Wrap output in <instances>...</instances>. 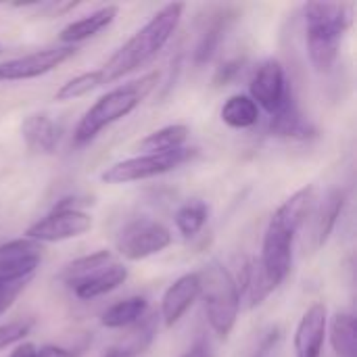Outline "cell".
<instances>
[{
    "label": "cell",
    "instance_id": "cell-24",
    "mask_svg": "<svg viewBox=\"0 0 357 357\" xmlns=\"http://www.w3.org/2000/svg\"><path fill=\"white\" fill-rule=\"evenodd\" d=\"M188 126L184 123H172L165 128H159L155 132H151L144 140H140L138 149L146 153H167V151H176L182 149L188 140Z\"/></svg>",
    "mask_w": 357,
    "mask_h": 357
},
{
    "label": "cell",
    "instance_id": "cell-14",
    "mask_svg": "<svg viewBox=\"0 0 357 357\" xmlns=\"http://www.w3.org/2000/svg\"><path fill=\"white\" fill-rule=\"evenodd\" d=\"M272 136L278 138H289V140H310L316 136L314 123L301 113L295 92H291L284 100V105L270 115V126H268Z\"/></svg>",
    "mask_w": 357,
    "mask_h": 357
},
{
    "label": "cell",
    "instance_id": "cell-13",
    "mask_svg": "<svg viewBox=\"0 0 357 357\" xmlns=\"http://www.w3.org/2000/svg\"><path fill=\"white\" fill-rule=\"evenodd\" d=\"M199 297H201V280L197 272L184 274L178 280H174V284H169V289L161 297L159 318L163 320V326L174 328Z\"/></svg>",
    "mask_w": 357,
    "mask_h": 357
},
{
    "label": "cell",
    "instance_id": "cell-18",
    "mask_svg": "<svg viewBox=\"0 0 357 357\" xmlns=\"http://www.w3.org/2000/svg\"><path fill=\"white\" fill-rule=\"evenodd\" d=\"M126 280H128V268L123 264H119V261H113V264L96 270L94 274H90L82 282L73 284L71 291H73V295L77 299L90 301V299H96L100 295H107V293L115 291Z\"/></svg>",
    "mask_w": 357,
    "mask_h": 357
},
{
    "label": "cell",
    "instance_id": "cell-22",
    "mask_svg": "<svg viewBox=\"0 0 357 357\" xmlns=\"http://www.w3.org/2000/svg\"><path fill=\"white\" fill-rule=\"evenodd\" d=\"M149 314V301L140 295L121 299L117 303H113L102 316H100V324L105 328L117 331V328H130L134 326L138 320H142Z\"/></svg>",
    "mask_w": 357,
    "mask_h": 357
},
{
    "label": "cell",
    "instance_id": "cell-10",
    "mask_svg": "<svg viewBox=\"0 0 357 357\" xmlns=\"http://www.w3.org/2000/svg\"><path fill=\"white\" fill-rule=\"evenodd\" d=\"M77 52L75 46H54L44 48L25 56H17L0 63V82H23L33 79L44 73H50L65 61H69Z\"/></svg>",
    "mask_w": 357,
    "mask_h": 357
},
{
    "label": "cell",
    "instance_id": "cell-19",
    "mask_svg": "<svg viewBox=\"0 0 357 357\" xmlns=\"http://www.w3.org/2000/svg\"><path fill=\"white\" fill-rule=\"evenodd\" d=\"M316 205V186H303L295 195H291L270 218L272 222L284 226L291 232H299V228L305 224V220L312 215Z\"/></svg>",
    "mask_w": 357,
    "mask_h": 357
},
{
    "label": "cell",
    "instance_id": "cell-15",
    "mask_svg": "<svg viewBox=\"0 0 357 357\" xmlns=\"http://www.w3.org/2000/svg\"><path fill=\"white\" fill-rule=\"evenodd\" d=\"M61 134H63V128L44 113L27 115L21 123V136L27 149L36 153H44V155L54 153L61 142Z\"/></svg>",
    "mask_w": 357,
    "mask_h": 357
},
{
    "label": "cell",
    "instance_id": "cell-17",
    "mask_svg": "<svg viewBox=\"0 0 357 357\" xmlns=\"http://www.w3.org/2000/svg\"><path fill=\"white\" fill-rule=\"evenodd\" d=\"M117 13H119V8H117L115 4L100 6V8H96L94 13H90V15H86V17H82V19L69 23V25H65V27L61 29V33H59V40H61L65 46H75V44H79V42H86L88 38H94V36H98L102 29H107V27L115 21Z\"/></svg>",
    "mask_w": 357,
    "mask_h": 357
},
{
    "label": "cell",
    "instance_id": "cell-28",
    "mask_svg": "<svg viewBox=\"0 0 357 357\" xmlns=\"http://www.w3.org/2000/svg\"><path fill=\"white\" fill-rule=\"evenodd\" d=\"M100 86H102V82H100L98 69H96V71H88V73L75 75L73 79H69L67 84H63V86L56 90L54 100H59V102L73 100V98H79V96L90 94L92 90H96V88H100Z\"/></svg>",
    "mask_w": 357,
    "mask_h": 357
},
{
    "label": "cell",
    "instance_id": "cell-4",
    "mask_svg": "<svg viewBox=\"0 0 357 357\" xmlns=\"http://www.w3.org/2000/svg\"><path fill=\"white\" fill-rule=\"evenodd\" d=\"M199 274L201 280V299L205 305V316L211 331L228 339L236 326L241 312V297L234 276L220 261H209Z\"/></svg>",
    "mask_w": 357,
    "mask_h": 357
},
{
    "label": "cell",
    "instance_id": "cell-27",
    "mask_svg": "<svg viewBox=\"0 0 357 357\" xmlns=\"http://www.w3.org/2000/svg\"><path fill=\"white\" fill-rule=\"evenodd\" d=\"M207 220H209V207L201 199L186 201L174 215L176 228L184 238L197 236L203 230V226L207 224Z\"/></svg>",
    "mask_w": 357,
    "mask_h": 357
},
{
    "label": "cell",
    "instance_id": "cell-5",
    "mask_svg": "<svg viewBox=\"0 0 357 357\" xmlns=\"http://www.w3.org/2000/svg\"><path fill=\"white\" fill-rule=\"evenodd\" d=\"M195 155H197L195 149L182 146V149L167 151V153H146V155H140V157H130V159H123V161H117V163L109 165L100 174V180L105 184L142 182V180L163 176V174H169V172L178 169L180 165L188 163Z\"/></svg>",
    "mask_w": 357,
    "mask_h": 357
},
{
    "label": "cell",
    "instance_id": "cell-34",
    "mask_svg": "<svg viewBox=\"0 0 357 357\" xmlns=\"http://www.w3.org/2000/svg\"><path fill=\"white\" fill-rule=\"evenodd\" d=\"M36 345H31V343H19L13 351H10V356L8 357H36Z\"/></svg>",
    "mask_w": 357,
    "mask_h": 357
},
{
    "label": "cell",
    "instance_id": "cell-12",
    "mask_svg": "<svg viewBox=\"0 0 357 357\" xmlns=\"http://www.w3.org/2000/svg\"><path fill=\"white\" fill-rule=\"evenodd\" d=\"M328 331V310L322 301L310 305L295 331V357H320Z\"/></svg>",
    "mask_w": 357,
    "mask_h": 357
},
{
    "label": "cell",
    "instance_id": "cell-16",
    "mask_svg": "<svg viewBox=\"0 0 357 357\" xmlns=\"http://www.w3.org/2000/svg\"><path fill=\"white\" fill-rule=\"evenodd\" d=\"M159 328V316L157 314H146L142 320H138L134 326L128 328V335L111 345L102 357H138L142 356L155 341Z\"/></svg>",
    "mask_w": 357,
    "mask_h": 357
},
{
    "label": "cell",
    "instance_id": "cell-3",
    "mask_svg": "<svg viewBox=\"0 0 357 357\" xmlns=\"http://www.w3.org/2000/svg\"><path fill=\"white\" fill-rule=\"evenodd\" d=\"M159 73H146L136 82H130L126 86H119L107 94H102L77 121L73 130V146H86L90 144L102 130L113 126L115 121L128 117L157 86Z\"/></svg>",
    "mask_w": 357,
    "mask_h": 357
},
{
    "label": "cell",
    "instance_id": "cell-20",
    "mask_svg": "<svg viewBox=\"0 0 357 357\" xmlns=\"http://www.w3.org/2000/svg\"><path fill=\"white\" fill-rule=\"evenodd\" d=\"M343 207H345V192L339 188L331 190L324 197V201L320 203V207L316 211V220H314V234H312L316 249H320L328 243V238L341 218Z\"/></svg>",
    "mask_w": 357,
    "mask_h": 357
},
{
    "label": "cell",
    "instance_id": "cell-29",
    "mask_svg": "<svg viewBox=\"0 0 357 357\" xmlns=\"http://www.w3.org/2000/svg\"><path fill=\"white\" fill-rule=\"evenodd\" d=\"M31 328H33L31 320H15V322H8V324H2L0 326V351L6 349V347L19 345L29 335Z\"/></svg>",
    "mask_w": 357,
    "mask_h": 357
},
{
    "label": "cell",
    "instance_id": "cell-21",
    "mask_svg": "<svg viewBox=\"0 0 357 357\" xmlns=\"http://www.w3.org/2000/svg\"><path fill=\"white\" fill-rule=\"evenodd\" d=\"M232 17L234 15H230L228 10H222V13L213 15L209 25L203 29V33L199 38V44L195 48V54H192V61H195L197 67L207 65L215 56V52L220 50L222 40H224V36H226V31H228V27L232 23Z\"/></svg>",
    "mask_w": 357,
    "mask_h": 357
},
{
    "label": "cell",
    "instance_id": "cell-2",
    "mask_svg": "<svg viewBox=\"0 0 357 357\" xmlns=\"http://www.w3.org/2000/svg\"><path fill=\"white\" fill-rule=\"evenodd\" d=\"M305 44L316 71L328 73L337 63L341 42L351 25V6L341 2H307L303 6Z\"/></svg>",
    "mask_w": 357,
    "mask_h": 357
},
{
    "label": "cell",
    "instance_id": "cell-31",
    "mask_svg": "<svg viewBox=\"0 0 357 357\" xmlns=\"http://www.w3.org/2000/svg\"><path fill=\"white\" fill-rule=\"evenodd\" d=\"M29 282V280H27ZM27 282H15V284H0V316L2 314H6L13 305H15V301H17V297L25 291V287H27Z\"/></svg>",
    "mask_w": 357,
    "mask_h": 357
},
{
    "label": "cell",
    "instance_id": "cell-7",
    "mask_svg": "<svg viewBox=\"0 0 357 357\" xmlns=\"http://www.w3.org/2000/svg\"><path fill=\"white\" fill-rule=\"evenodd\" d=\"M172 245V232L157 220L151 218H136L128 222L115 241L117 253L123 259L140 261L153 255H159Z\"/></svg>",
    "mask_w": 357,
    "mask_h": 357
},
{
    "label": "cell",
    "instance_id": "cell-8",
    "mask_svg": "<svg viewBox=\"0 0 357 357\" xmlns=\"http://www.w3.org/2000/svg\"><path fill=\"white\" fill-rule=\"evenodd\" d=\"M295 232L287 230L284 226L276 222H268L264 243H261V255L257 257L261 264V270L266 272L268 280L278 289L291 274L293 268V245H295Z\"/></svg>",
    "mask_w": 357,
    "mask_h": 357
},
{
    "label": "cell",
    "instance_id": "cell-30",
    "mask_svg": "<svg viewBox=\"0 0 357 357\" xmlns=\"http://www.w3.org/2000/svg\"><path fill=\"white\" fill-rule=\"evenodd\" d=\"M243 59H228V61H224L220 67H218V71H215V75H213V84L215 86H228L232 79H236V75L241 73V69H243Z\"/></svg>",
    "mask_w": 357,
    "mask_h": 357
},
{
    "label": "cell",
    "instance_id": "cell-25",
    "mask_svg": "<svg viewBox=\"0 0 357 357\" xmlns=\"http://www.w3.org/2000/svg\"><path fill=\"white\" fill-rule=\"evenodd\" d=\"M331 345L337 357H357V326L354 314L341 312L333 318Z\"/></svg>",
    "mask_w": 357,
    "mask_h": 357
},
{
    "label": "cell",
    "instance_id": "cell-1",
    "mask_svg": "<svg viewBox=\"0 0 357 357\" xmlns=\"http://www.w3.org/2000/svg\"><path fill=\"white\" fill-rule=\"evenodd\" d=\"M184 15V4L182 2H172L159 8L146 25H142L100 69V82L102 86L113 84L132 71L144 67L151 63L172 40L176 33L180 21Z\"/></svg>",
    "mask_w": 357,
    "mask_h": 357
},
{
    "label": "cell",
    "instance_id": "cell-26",
    "mask_svg": "<svg viewBox=\"0 0 357 357\" xmlns=\"http://www.w3.org/2000/svg\"><path fill=\"white\" fill-rule=\"evenodd\" d=\"M113 261H115V257L111 255V251H94L90 255H84V257L67 264L65 270L61 272V280L71 289L73 284L82 282L84 278H88L90 274H94L96 270H100Z\"/></svg>",
    "mask_w": 357,
    "mask_h": 357
},
{
    "label": "cell",
    "instance_id": "cell-6",
    "mask_svg": "<svg viewBox=\"0 0 357 357\" xmlns=\"http://www.w3.org/2000/svg\"><path fill=\"white\" fill-rule=\"evenodd\" d=\"M75 199H63L59 205H54V209L40 218L36 224H31L25 230V238L44 245V243H61V241H69V238H77L82 234H86L92 228V218L77 209Z\"/></svg>",
    "mask_w": 357,
    "mask_h": 357
},
{
    "label": "cell",
    "instance_id": "cell-9",
    "mask_svg": "<svg viewBox=\"0 0 357 357\" xmlns=\"http://www.w3.org/2000/svg\"><path fill=\"white\" fill-rule=\"evenodd\" d=\"M293 92L284 67L278 59H266L253 73L249 84V96L266 113L274 115Z\"/></svg>",
    "mask_w": 357,
    "mask_h": 357
},
{
    "label": "cell",
    "instance_id": "cell-23",
    "mask_svg": "<svg viewBox=\"0 0 357 357\" xmlns=\"http://www.w3.org/2000/svg\"><path fill=\"white\" fill-rule=\"evenodd\" d=\"M220 117L232 130H249L259 121V107L249 94H232L224 102Z\"/></svg>",
    "mask_w": 357,
    "mask_h": 357
},
{
    "label": "cell",
    "instance_id": "cell-11",
    "mask_svg": "<svg viewBox=\"0 0 357 357\" xmlns=\"http://www.w3.org/2000/svg\"><path fill=\"white\" fill-rule=\"evenodd\" d=\"M40 261H42V245L25 236L0 245V284L31 280Z\"/></svg>",
    "mask_w": 357,
    "mask_h": 357
},
{
    "label": "cell",
    "instance_id": "cell-33",
    "mask_svg": "<svg viewBox=\"0 0 357 357\" xmlns=\"http://www.w3.org/2000/svg\"><path fill=\"white\" fill-rule=\"evenodd\" d=\"M180 357H215L213 356V349L211 345L205 341V339H199L195 345H190V349H186Z\"/></svg>",
    "mask_w": 357,
    "mask_h": 357
},
{
    "label": "cell",
    "instance_id": "cell-32",
    "mask_svg": "<svg viewBox=\"0 0 357 357\" xmlns=\"http://www.w3.org/2000/svg\"><path fill=\"white\" fill-rule=\"evenodd\" d=\"M82 351L77 349H67V347H59V345H42L40 349H36V357H79Z\"/></svg>",
    "mask_w": 357,
    "mask_h": 357
}]
</instances>
